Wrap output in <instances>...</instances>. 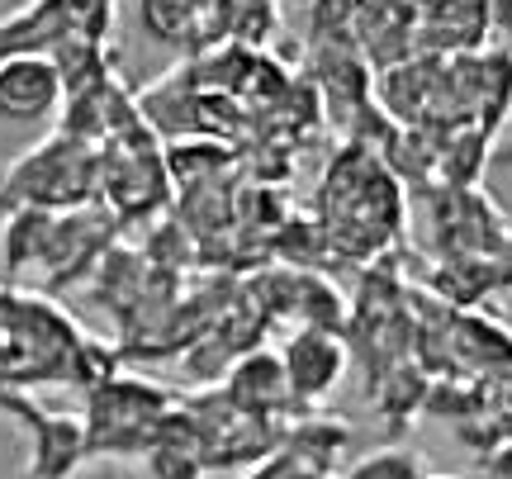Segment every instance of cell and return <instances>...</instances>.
<instances>
[{
    "instance_id": "10",
    "label": "cell",
    "mask_w": 512,
    "mask_h": 479,
    "mask_svg": "<svg viewBox=\"0 0 512 479\" xmlns=\"http://www.w3.org/2000/svg\"><path fill=\"white\" fill-rule=\"evenodd\" d=\"M147 470H152V479H200L204 461L195 456V451H185V446L157 442L152 451H147Z\"/></svg>"
},
{
    "instance_id": "15",
    "label": "cell",
    "mask_w": 512,
    "mask_h": 479,
    "mask_svg": "<svg viewBox=\"0 0 512 479\" xmlns=\"http://www.w3.org/2000/svg\"><path fill=\"white\" fill-rule=\"evenodd\" d=\"M418 479H427V475H418Z\"/></svg>"
},
{
    "instance_id": "3",
    "label": "cell",
    "mask_w": 512,
    "mask_h": 479,
    "mask_svg": "<svg viewBox=\"0 0 512 479\" xmlns=\"http://www.w3.org/2000/svg\"><path fill=\"white\" fill-rule=\"evenodd\" d=\"M62 100H67V86H62V72L48 53L0 62V119L38 124V119H53L62 110Z\"/></svg>"
},
{
    "instance_id": "12",
    "label": "cell",
    "mask_w": 512,
    "mask_h": 479,
    "mask_svg": "<svg viewBox=\"0 0 512 479\" xmlns=\"http://www.w3.org/2000/svg\"><path fill=\"white\" fill-rule=\"evenodd\" d=\"M67 5H72L76 34L105 38V29H110V15H114V0H67Z\"/></svg>"
},
{
    "instance_id": "9",
    "label": "cell",
    "mask_w": 512,
    "mask_h": 479,
    "mask_svg": "<svg viewBox=\"0 0 512 479\" xmlns=\"http://www.w3.org/2000/svg\"><path fill=\"white\" fill-rule=\"evenodd\" d=\"M294 309L304 314V323H309V328H328V332H342V328H347V309H342V295L332 290L328 280H318V276H304V280H299Z\"/></svg>"
},
{
    "instance_id": "13",
    "label": "cell",
    "mask_w": 512,
    "mask_h": 479,
    "mask_svg": "<svg viewBox=\"0 0 512 479\" xmlns=\"http://www.w3.org/2000/svg\"><path fill=\"white\" fill-rule=\"evenodd\" d=\"M479 394L494 399V404H503V408H512V361L508 366H498V370H489V380H484Z\"/></svg>"
},
{
    "instance_id": "8",
    "label": "cell",
    "mask_w": 512,
    "mask_h": 479,
    "mask_svg": "<svg viewBox=\"0 0 512 479\" xmlns=\"http://www.w3.org/2000/svg\"><path fill=\"white\" fill-rule=\"evenodd\" d=\"M451 337H456V356L475 370H498L512 361V332L503 323H494V318L460 314Z\"/></svg>"
},
{
    "instance_id": "1",
    "label": "cell",
    "mask_w": 512,
    "mask_h": 479,
    "mask_svg": "<svg viewBox=\"0 0 512 479\" xmlns=\"http://www.w3.org/2000/svg\"><path fill=\"white\" fill-rule=\"evenodd\" d=\"M323 214H328L332 233H347L342 247L356 257H370L389 247V238L399 233L403 223V200L394 176L384 171L366 148H347V157H337L323 181Z\"/></svg>"
},
{
    "instance_id": "5",
    "label": "cell",
    "mask_w": 512,
    "mask_h": 479,
    "mask_svg": "<svg viewBox=\"0 0 512 479\" xmlns=\"http://www.w3.org/2000/svg\"><path fill=\"white\" fill-rule=\"evenodd\" d=\"M223 399L238 408V413H247V418H271L280 408H294L290 385H285V366H280V356H271V351L242 356L238 366L228 370Z\"/></svg>"
},
{
    "instance_id": "2",
    "label": "cell",
    "mask_w": 512,
    "mask_h": 479,
    "mask_svg": "<svg viewBox=\"0 0 512 479\" xmlns=\"http://www.w3.org/2000/svg\"><path fill=\"white\" fill-rule=\"evenodd\" d=\"M280 366H285V385H290V404L294 408H313L318 399H328L342 370H347V347L342 337L328 328H304L294 332L285 351H280Z\"/></svg>"
},
{
    "instance_id": "6",
    "label": "cell",
    "mask_w": 512,
    "mask_h": 479,
    "mask_svg": "<svg viewBox=\"0 0 512 479\" xmlns=\"http://www.w3.org/2000/svg\"><path fill=\"white\" fill-rule=\"evenodd\" d=\"M86 461V423L67 413H43V423L29 427V470L24 479H67Z\"/></svg>"
},
{
    "instance_id": "14",
    "label": "cell",
    "mask_w": 512,
    "mask_h": 479,
    "mask_svg": "<svg viewBox=\"0 0 512 479\" xmlns=\"http://www.w3.org/2000/svg\"><path fill=\"white\" fill-rule=\"evenodd\" d=\"M489 479H512V446H503L494 456V470H489Z\"/></svg>"
},
{
    "instance_id": "4",
    "label": "cell",
    "mask_w": 512,
    "mask_h": 479,
    "mask_svg": "<svg viewBox=\"0 0 512 479\" xmlns=\"http://www.w3.org/2000/svg\"><path fill=\"white\" fill-rule=\"evenodd\" d=\"M67 34H76V19L67 0H29V5H19L15 15L0 19V62L53 53Z\"/></svg>"
},
{
    "instance_id": "11",
    "label": "cell",
    "mask_w": 512,
    "mask_h": 479,
    "mask_svg": "<svg viewBox=\"0 0 512 479\" xmlns=\"http://www.w3.org/2000/svg\"><path fill=\"white\" fill-rule=\"evenodd\" d=\"M418 461L408 456V451H380V456H370V461L361 465H351L347 475H337V479H418Z\"/></svg>"
},
{
    "instance_id": "7",
    "label": "cell",
    "mask_w": 512,
    "mask_h": 479,
    "mask_svg": "<svg viewBox=\"0 0 512 479\" xmlns=\"http://www.w3.org/2000/svg\"><path fill=\"white\" fill-rule=\"evenodd\" d=\"M53 209H38V204H19L15 214L5 219V266H43L48 257V238H53Z\"/></svg>"
}]
</instances>
